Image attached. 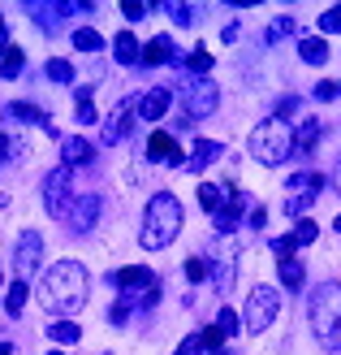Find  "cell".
I'll use <instances>...</instances> for the list:
<instances>
[{"instance_id": "obj_1", "label": "cell", "mask_w": 341, "mask_h": 355, "mask_svg": "<svg viewBox=\"0 0 341 355\" xmlns=\"http://www.w3.org/2000/svg\"><path fill=\"white\" fill-rule=\"evenodd\" d=\"M82 304H86V269L78 260L52 264L48 277L39 282V308L52 312V316H61V321H69Z\"/></svg>"}, {"instance_id": "obj_2", "label": "cell", "mask_w": 341, "mask_h": 355, "mask_svg": "<svg viewBox=\"0 0 341 355\" xmlns=\"http://www.w3.org/2000/svg\"><path fill=\"white\" fill-rule=\"evenodd\" d=\"M182 221H186V212H182V204H177V195L156 191L147 200V208H142L138 243L147 247V252H160V247H169L177 234H182Z\"/></svg>"}, {"instance_id": "obj_3", "label": "cell", "mask_w": 341, "mask_h": 355, "mask_svg": "<svg viewBox=\"0 0 341 355\" xmlns=\"http://www.w3.org/2000/svg\"><path fill=\"white\" fill-rule=\"evenodd\" d=\"M307 316H311V329L324 351H341V286L337 282H320L311 304H307Z\"/></svg>"}, {"instance_id": "obj_4", "label": "cell", "mask_w": 341, "mask_h": 355, "mask_svg": "<svg viewBox=\"0 0 341 355\" xmlns=\"http://www.w3.org/2000/svg\"><path fill=\"white\" fill-rule=\"evenodd\" d=\"M246 152L255 156L259 165H268V169L294 161V130H290V121H281V117L259 121V126L246 135Z\"/></svg>"}, {"instance_id": "obj_5", "label": "cell", "mask_w": 341, "mask_h": 355, "mask_svg": "<svg viewBox=\"0 0 341 355\" xmlns=\"http://www.w3.org/2000/svg\"><path fill=\"white\" fill-rule=\"evenodd\" d=\"M277 316H281V295L273 286H255L246 295V312L238 316V321L246 325V334H264V329H273Z\"/></svg>"}, {"instance_id": "obj_6", "label": "cell", "mask_w": 341, "mask_h": 355, "mask_svg": "<svg viewBox=\"0 0 341 355\" xmlns=\"http://www.w3.org/2000/svg\"><path fill=\"white\" fill-rule=\"evenodd\" d=\"M285 212L290 217H302L315 200H320V191H324V173H315V169H302V173H294L290 182H285Z\"/></svg>"}, {"instance_id": "obj_7", "label": "cell", "mask_w": 341, "mask_h": 355, "mask_svg": "<svg viewBox=\"0 0 341 355\" xmlns=\"http://www.w3.org/2000/svg\"><path fill=\"white\" fill-rule=\"evenodd\" d=\"M44 204H48L52 217H65L69 204H74V173H69L65 165H57L44 178Z\"/></svg>"}, {"instance_id": "obj_8", "label": "cell", "mask_w": 341, "mask_h": 355, "mask_svg": "<svg viewBox=\"0 0 341 355\" xmlns=\"http://www.w3.org/2000/svg\"><path fill=\"white\" fill-rule=\"evenodd\" d=\"M39 260H44V239L26 230L22 239H17V252H13V269H17V282H30L39 273Z\"/></svg>"}, {"instance_id": "obj_9", "label": "cell", "mask_w": 341, "mask_h": 355, "mask_svg": "<svg viewBox=\"0 0 341 355\" xmlns=\"http://www.w3.org/2000/svg\"><path fill=\"white\" fill-rule=\"evenodd\" d=\"M100 212H104V200H100L95 191H86V195H74V204H69L65 221H69V230H74V234H86V230L100 221Z\"/></svg>"}, {"instance_id": "obj_10", "label": "cell", "mask_w": 341, "mask_h": 355, "mask_svg": "<svg viewBox=\"0 0 341 355\" xmlns=\"http://www.w3.org/2000/svg\"><path fill=\"white\" fill-rule=\"evenodd\" d=\"M216 104H221V92H216V83H212V78H194L186 87V113L190 117H212V113H216Z\"/></svg>"}, {"instance_id": "obj_11", "label": "cell", "mask_w": 341, "mask_h": 355, "mask_svg": "<svg viewBox=\"0 0 341 355\" xmlns=\"http://www.w3.org/2000/svg\"><path fill=\"white\" fill-rule=\"evenodd\" d=\"M169 104H173V92H169V87H151L147 96L134 100V113H138V121H160V117L169 113Z\"/></svg>"}, {"instance_id": "obj_12", "label": "cell", "mask_w": 341, "mask_h": 355, "mask_svg": "<svg viewBox=\"0 0 341 355\" xmlns=\"http://www.w3.org/2000/svg\"><path fill=\"white\" fill-rule=\"evenodd\" d=\"M242 212H246V195H242V191H229L225 208L216 212V230H221V234H233V230H238V221H242Z\"/></svg>"}, {"instance_id": "obj_13", "label": "cell", "mask_w": 341, "mask_h": 355, "mask_svg": "<svg viewBox=\"0 0 341 355\" xmlns=\"http://www.w3.org/2000/svg\"><path fill=\"white\" fill-rule=\"evenodd\" d=\"M130 117H134V100H125L113 109V117L104 121V144H121L125 130H130Z\"/></svg>"}, {"instance_id": "obj_14", "label": "cell", "mask_w": 341, "mask_h": 355, "mask_svg": "<svg viewBox=\"0 0 341 355\" xmlns=\"http://www.w3.org/2000/svg\"><path fill=\"white\" fill-rule=\"evenodd\" d=\"M147 156H151V161H169V165H177V156H182V152H177V139H173L169 130H156V135L147 139Z\"/></svg>"}, {"instance_id": "obj_15", "label": "cell", "mask_w": 341, "mask_h": 355, "mask_svg": "<svg viewBox=\"0 0 341 355\" xmlns=\"http://www.w3.org/2000/svg\"><path fill=\"white\" fill-rule=\"evenodd\" d=\"M61 156H65V169H74V165H91L95 161V148L74 135V139H65V144H61Z\"/></svg>"}, {"instance_id": "obj_16", "label": "cell", "mask_w": 341, "mask_h": 355, "mask_svg": "<svg viewBox=\"0 0 341 355\" xmlns=\"http://www.w3.org/2000/svg\"><path fill=\"white\" fill-rule=\"evenodd\" d=\"M113 282H117V286H121L125 295H130V291H142V286H156V282H151V273L142 269V264H130V269H117V273H113Z\"/></svg>"}, {"instance_id": "obj_17", "label": "cell", "mask_w": 341, "mask_h": 355, "mask_svg": "<svg viewBox=\"0 0 341 355\" xmlns=\"http://www.w3.org/2000/svg\"><path fill=\"white\" fill-rule=\"evenodd\" d=\"M216 156H225V148L212 144V139H199V144H194V152H190V161H186V169H208Z\"/></svg>"}, {"instance_id": "obj_18", "label": "cell", "mask_w": 341, "mask_h": 355, "mask_svg": "<svg viewBox=\"0 0 341 355\" xmlns=\"http://www.w3.org/2000/svg\"><path fill=\"white\" fill-rule=\"evenodd\" d=\"M225 200H229V187H216V182H203V187H199V208L212 212V217L225 208Z\"/></svg>"}, {"instance_id": "obj_19", "label": "cell", "mask_w": 341, "mask_h": 355, "mask_svg": "<svg viewBox=\"0 0 341 355\" xmlns=\"http://www.w3.org/2000/svg\"><path fill=\"white\" fill-rule=\"evenodd\" d=\"M113 57H117L121 65H134V61L142 57V48H138V40H134L130 31H121L117 40H113Z\"/></svg>"}, {"instance_id": "obj_20", "label": "cell", "mask_w": 341, "mask_h": 355, "mask_svg": "<svg viewBox=\"0 0 341 355\" xmlns=\"http://www.w3.org/2000/svg\"><path fill=\"white\" fill-rule=\"evenodd\" d=\"M315 144H320V121H302L294 135V156H311Z\"/></svg>"}, {"instance_id": "obj_21", "label": "cell", "mask_w": 341, "mask_h": 355, "mask_svg": "<svg viewBox=\"0 0 341 355\" xmlns=\"http://www.w3.org/2000/svg\"><path fill=\"white\" fill-rule=\"evenodd\" d=\"M298 57L307 61V65H324L329 61V44L320 40V35H307V40L298 44Z\"/></svg>"}, {"instance_id": "obj_22", "label": "cell", "mask_w": 341, "mask_h": 355, "mask_svg": "<svg viewBox=\"0 0 341 355\" xmlns=\"http://www.w3.org/2000/svg\"><path fill=\"white\" fill-rule=\"evenodd\" d=\"M142 61H147V65H169L173 61V44L165 40V35H156V40L142 48Z\"/></svg>"}, {"instance_id": "obj_23", "label": "cell", "mask_w": 341, "mask_h": 355, "mask_svg": "<svg viewBox=\"0 0 341 355\" xmlns=\"http://www.w3.org/2000/svg\"><path fill=\"white\" fill-rule=\"evenodd\" d=\"M48 338L57 343V347H69V343H78L82 338V329H78V321H57L48 329Z\"/></svg>"}, {"instance_id": "obj_24", "label": "cell", "mask_w": 341, "mask_h": 355, "mask_svg": "<svg viewBox=\"0 0 341 355\" xmlns=\"http://www.w3.org/2000/svg\"><path fill=\"white\" fill-rule=\"evenodd\" d=\"M186 69H190L194 78H208V74H212V52H208V48H194L190 57H186Z\"/></svg>"}, {"instance_id": "obj_25", "label": "cell", "mask_w": 341, "mask_h": 355, "mask_svg": "<svg viewBox=\"0 0 341 355\" xmlns=\"http://www.w3.org/2000/svg\"><path fill=\"white\" fill-rule=\"evenodd\" d=\"M26 295H30V286H26V282H13V286L5 291V312H13V316H17V312L26 308Z\"/></svg>"}, {"instance_id": "obj_26", "label": "cell", "mask_w": 341, "mask_h": 355, "mask_svg": "<svg viewBox=\"0 0 341 355\" xmlns=\"http://www.w3.org/2000/svg\"><path fill=\"white\" fill-rule=\"evenodd\" d=\"M74 48H82V52H100V48H104V35L91 31V26H78V31H74Z\"/></svg>"}, {"instance_id": "obj_27", "label": "cell", "mask_w": 341, "mask_h": 355, "mask_svg": "<svg viewBox=\"0 0 341 355\" xmlns=\"http://www.w3.org/2000/svg\"><path fill=\"white\" fill-rule=\"evenodd\" d=\"M281 282H285L290 291H298L302 282H307V269H302L298 260H281Z\"/></svg>"}, {"instance_id": "obj_28", "label": "cell", "mask_w": 341, "mask_h": 355, "mask_svg": "<svg viewBox=\"0 0 341 355\" xmlns=\"http://www.w3.org/2000/svg\"><path fill=\"white\" fill-rule=\"evenodd\" d=\"M0 74H5V78L22 74V48H5V52H0Z\"/></svg>"}, {"instance_id": "obj_29", "label": "cell", "mask_w": 341, "mask_h": 355, "mask_svg": "<svg viewBox=\"0 0 341 355\" xmlns=\"http://www.w3.org/2000/svg\"><path fill=\"white\" fill-rule=\"evenodd\" d=\"M5 117H13V121H48L39 109H35V104H22V100H17V104H9V109H5Z\"/></svg>"}, {"instance_id": "obj_30", "label": "cell", "mask_w": 341, "mask_h": 355, "mask_svg": "<svg viewBox=\"0 0 341 355\" xmlns=\"http://www.w3.org/2000/svg\"><path fill=\"white\" fill-rule=\"evenodd\" d=\"M285 239L294 243V252H298V247H311V243H315V221H298L294 234H285Z\"/></svg>"}, {"instance_id": "obj_31", "label": "cell", "mask_w": 341, "mask_h": 355, "mask_svg": "<svg viewBox=\"0 0 341 355\" xmlns=\"http://www.w3.org/2000/svg\"><path fill=\"white\" fill-rule=\"evenodd\" d=\"M48 78H52V83H74V65L61 61V57H52V61H48Z\"/></svg>"}, {"instance_id": "obj_32", "label": "cell", "mask_w": 341, "mask_h": 355, "mask_svg": "<svg viewBox=\"0 0 341 355\" xmlns=\"http://www.w3.org/2000/svg\"><path fill=\"white\" fill-rule=\"evenodd\" d=\"M238 312H233V308H221V316H216V329H221V338H229V334H238Z\"/></svg>"}, {"instance_id": "obj_33", "label": "cell", "mask_w": 341, "mask_h": 355, "mask_svg": "<svg viewBox=\"0 0 341 355\" xmlns=\"http://www.w3.org/2000/svg\"><path fill=\"white\" fill-rule=\"evenodd\" d=\"M130 308H134V295H121L117 304H113V312H109L113 325H125V321H130Z\"/></svg>"}, {"instance_id": "obj_34", "label": "cell", "mask_w": 341, "mask_h": 355, "mask_svg": "<svg viewBox=\"0 0 341 355\" xmlns=\"http://www.w3.org/2000/svg\"><path fill=\"white\" fill-rule=\"evenodd\" d=\"M208 273H212V264H208L203 256H190V260H186V277H190V282H203Z\"/></svg>"}, {"instance_id": "obj_35", "label": "cell", "mask_w": 341, "mask_h": 355, "mask_svg": "<svg viewBox=\"0 0 341 355\" xmlns=\"http://www.w3.org/2000/svg\"><path fill=\"white\" fill-rule=\"evenodd\" d=\"M285 35H294V17H277V22L268 26V44H277V40H285Z\"/></svg>"}, {"instance_id": "obj_36", "label": "cell", "mask_w": 341, "mask_h": 355, "mask_svg": "<svg viewBox=\"0 0 341 355\" xmlns=\"http://www.w3.org/2000/svg\"><path fill=\"white\" fill-rule=\"evenodd\" d=\"M169 17H173L177 26H190V22H194V17H190V5H177V0L169 5Z\"/></svg>"}, {"instance_id": "obj_37", "label": "cell", "mask_w": 341, "mask_h": 355, "mask_svg": "<svg viewBox=\"0 0 341 355\" xmlns=\"http://www.w3.org/2000/svg\"><path fill=\"white\" fill-rule=\"evenodd\" d=\"M121 9H125V17H130V22H138V17H147V9H151V5H147V0H142V5H138V0H125Z\"/></svg>"}, {"instance_id": "obj_38", "label": "cell", "mask_w": 341, "mask_h": 355, "mask_svg": "<svg viewBox=\"0 0 341 355\" xmlns=\"http://www.w3.org/2000/svg\"><path fill=\"white\" fill-rule=\"evenodd\" d=\"M320 31H341V5H333L324 17H320Z\"/></svg>"}, {"instance_id": "obj_39", "label": "cell", "mask_w": 341, "mask_h": 355, "mask_svg": "<svg viewBox=\"0 0 341 355\" xmlns=\"http://www.w3.org/2000/svg\"><path fill=\"white\" fill-rule=\"evenodd\" d=\"M315 96H320V100H337V96H341V83H333V78H324V83H320V87H315Z\"/></svg>"}, {"instance_id": "obj_40", "label": "cell", "mask_w": 341, "mask_h": 355, "mask_svg": "<svg viewBox=\"0 0 341 355\" xmlns=\"http://www.w3.org/2000/svg\"><path fill=\"white\" fill-rule=\"evenodd\" d=\"M199 343H203V351H216L225 338H221V329H203V334H199Z\"/></svg>"}, {"instance_id": "obj_41", "label": "cell", "mask_w": 341, "mask_h": 355, "mask_svg": "<svg viewBox=\"0 0 341 355\" xmlns=\"http://www.w3.org/2000/svg\"><path fill=\"white\" fill-rule=\"evenodd\" d=\"M78 121H95V109H91V100H78Z\"/></svg>"}, {"instance_id": "obj_42", "label": "cell", "mask_w": 341, "mask_h": 355, "mask_svg": "<svg viewBox=\"0 0 341 355\" xmlns=\"http://www.w3.org/2000/svg\"><path fill=\"white\" fill-rule=\"evenodd\" d=\"M333 187H337V195H341V161H337V169H333Z\"/></svg>"}, {"instance_id": "obj_43", "label": "cell", "mask_w": 341, "mask_h": 355, "mask_svg": "<svg viewBox=\"0 0 341 355\" xmlns=\"http://www.w3.org/2000/svg\"><path fill=\"white\" fill-rule=\"evenodd\" d=\"M0 52H5V17H0Z\"/></svg>"}, {"instance_id": "obj_44", "label": "cell", "mask_w": 341, "mask_h": 355, "mask_svg": "<svg viewBox=\"0 0 341 355\" xmlns=\"http://www.w3.org/2000/svg\"><path fill=\"white\" fill-rule=\"evenodd\" d=\"M0 355H13V347H9V343H0Z\"/></svg>"}, {"instance_id": "obj_45", "label": "cell", "mask_w": 341, "mask_h": 355, "mask_svg": "<svg viewBox=\"0 0 341 355\" xmlns=\"http://www.w3.org/2000/svg\"><path fill=\"white\" fill-rule=\"evenodd\" d=\"M333 225H337V230H341V217H337V221H333Z\"/></svg>"}, {"instance_id": "obj_46", "label": "cell", "mask_w": 341, "mask_h": 355, "mask_svg": "<svg viewBox=\"0 0 341 355\" xmlns=\"http://www.w3.org/2000/svg\"><path fill=\"white\" fill-rule=\"evenodd\" d=\"M52 355H61V351H52Z\"/></svg>"}]
</instances>
